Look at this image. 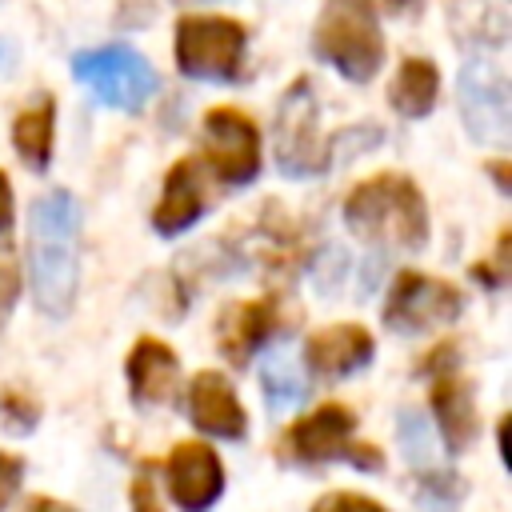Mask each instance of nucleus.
<instances>
[{
  "label": "nucleus",
  "mask_w": 512,
  "mask_h": 512,
  "mask_svg": "<svg viewBox=\"0 0 512 512\" xmlns=\"http://www.w3.org/2000/svg\"><path fill=\"white\" fill-rule=\"evenodd\" d=\"M260 388H264V400H268L272 412L296 408L304 400V392H308V384L300 376V364L284 348L264 352V360H260Z\"/></svg>",
  "instance_id": "aec40b11"
},
{
  "label": "nucleus",
  "mask_w": 512,
  "mask_h": 512,
  "mask_svg": "<svg viewBox=\"0 0 512 512\" xmlns=\"http://www.w3.org/2000/svg\"><path fill=\"white\" fill-rule=\"evenodd\" d=\"M24 512H76V508H68L64 500H52V496H32Z\"/></svg>",
  "instance_id": "cd10ccee"
},
{
  "label": "nucleus",
  "mask_w": 512,
  "mask_h": 512,
  "mask_svg": "<svg viewBox=\"0 0 512 512\" xmlns=\"http://www.w3.org/2000/svg\"><path fill=\"white\" fill-rule=\"evenodd\" d=\"M52 140H56V100L52 96H40L32 100L16 124H12V144L20 152V160L32 168V172H44L48 160H52Z\"/></svg>",
  "instance_id": "a211bd4d"
},
{
  "label": "nucleus",
  "mask_w": 512,
  "mask_h": 512,
  "mask_svg": "<svg viewBox=\"0 0 512 512\" xmlns=\"http://www.w3.org/2000/svg\"><path fill=\"white\" fill-rule=\"evenodd\" d=\"M312 52L344 80L368 84L384 64V32L372 0H324L312 28Z\"/></svg>",
  "instance_id": "7ed1b4c3"
},
{
  "label": "nucleus",
  "mask_w": 512,
  "mask_h": 512,
  "mask_svg": "<svg viewBox=\"0 0 512 512\" xmlns=\"http://www.w3.org/2000/svg\"><path fill=\"white\" fill-rule=\"evenodd\" d=\"M128 384H132V396L140 404H172L176 400V388H180V364H176V352L156 340V336H140L128 352Z\"/></svg>",
  "instance_id": "2eb2a0df"
},
{
  "label": "nucleus",
  "mask_w": 512,
  "mask_h": 512,
  "mask_svg": "<svg viewBox=\"0 0 512 512\" xmlns=\"http://www.w3.org/2000/svg\"><path fill=\"white\" fill-rule=\"evenodd\" d=\"M168 488H172V500L184 508V512H208L220 492H224V464L216 456V448L200 444V440H184L168 452Z\"/></svg>",
  "instance_id": "9b49d317"
},
{
  "label": "nucleus",
  "mask_w": 512,
  "mask_h": 512,
  "mask_svg": "<svg viewBox=\"0 0 512 512\" xmlns=\"http://www.w3.org/2000/svg\"><path fill=\"white\" fill-rule=\"evenodd\" d=\"M400 440H404V448H408V460L416 464H428V428H424V420L420 416H412V412H404L400 416Z\"/></svg>",
  "instance_id": "5701e85b"
},
{
  "label": "nucleus",
  "mask_w": 512,
  "mask_h": 512,
  "mask_svg": "<svg viewBox=\"0 0 512 512\" xmlns=\"http://www.w3.org/2000/svg\"><path fill=\"white\" fill-rule=\"evenodd\" d=\"M356 416L344 404H320L316 412L300 416L284 440H280V456L296 460V464H324V460H352L360 468H380V452L372 444H356Z\"/></svg>",
  "instance_id": "423d86ee"
},
{
  "label": "nucleus",
  "mask_w": 512,
  "mask_h": 512,
  "mask_svg": "<svg viewBox=\"0 0 512 512\" xmlns=\"http://www.w3.org/2000/svg\"><path fill=\"white\" fill-rule=\"evenodd\" d=\"M392 16H404V12H412V8H420V0H380Z\"/></svg>",
  "instance_id": "c85d7f7f"
},
{
  "label": "nucleus",
  "mask_w": 512,
  "mask_h": 512,
  "mask_svg": "<svg viewBox=\"0 0 512 512\" xmlns=\"http://www.w3.org/2000/svg\"><path fill=\"white\" fill-rule=\"evenodd\" d=\"M312 512H388V508L364 492H328L312 504Z\"/></svg>",
  "instance_id": "4be33fe9"
},
{
  "label": "nucleus",
  "mask_w": 512,
  "mask_h": 512,
  "mask_svg": "<svg viewBox=\"0 0 512 512\" xmlns=\"http://www.w3.org/2000/svg\"><path fill=\"white\" fill-rule=\"evenodd\" d=\"M204 212V176H200V160L184 156L168 168L164 176V192L152 208V228L160 236H176L184 228H192Z\"/></svg>",
  "instance_id": "4468645a"
},
{
  "label": "nucleus",
  "mask_w": 512,
  "mask_h": 512,
  "mask_svg": "<svg viewBox=\"0 0 512 512\" xmlns=\"http://www.w3.org/2000/svg\"><path fill=\"white\" fill-rule=\"evenodd\" d=\"M204 164L216 180L240 188L260 172V132L256 120L240 108H208L204 112Z\"/></svg>",
  "instance_id": "6e6552de"
},
{
  "label": "nucleus",
  "mask_w": 512,
  "mask_h": 512,
  "mask_svg": "<svg viewBox=\"0 0 512 512\" xmlns=\"http://www.w3.org/2000/svg\"><path fill=\"white\" fill-rule=\"evenodd\" d=\"M280 328H292V320L284 316L276 296H260V300H236L220 312L216 320V344L232 364H248V356L268 344V336H276Z\"/></svg>",
  "instance_id": "f8f14e48"
},
{
  "label": "nucleus",
  "mask_w": 512,
  "mask_h": 512,
  "mask_svg": "<svg viewBox=\"0 0 512 512\" xmlns=\"http://www.w3.org/2000/svg\"><path fill=\"white\" fill-rule=\"evenodd\" d=\"M0 420H4L8 432H32L36 420H40V400H36L32 392L8 384V388L0 392Z\"/></svg>",
  "instance_id": "412c9836"
},
{
  "label": "nucleus",
  "mask_w": 512,
  "mask_h": 512,
  "mask_svg": "<svg viewBox=\"0 0 512 512\" xmlns=\"http://www.w3.org/2000/svg\"><path fill=\"white\" fill-rule=\"evenodd\" d=\"M128 500H132V512H164V508H160V496H156V488H152L148 476H136V480H132Z\"/></svg>",
  "instance_id": "393cba45"
},
{
  "label": "nucleus",
  "mask_w": 512,
  "mask_h": 512,
  "mask_svg": "<svg viewBox=\"0 0 512 512\" xmlns=\"http://www.w3.org/2000/svg\"><path fill=\"white\" fill-rule=\"evenodd\" d=\"M76 236L80 212L76 200L56 188L32 200L28 212V276L32 300L44 316H64L76 296Z\"/></svg>",
  "instance_id": "f257e3e1"
},
{
  "label": "nucleus",
  "mask_w": 512,
  "mask_h": 512,
  "mask_svg": "<svg viewBox=\"0 0 512 512\" xmlns=\"http://www.w3.org/2000/svg\"><path fill=\"white\" fill-rule=\"evenodd\" d=\"M492 172H496V184H500V188H504V192H508V164H496V168H492Z\"/></svg>",
  "instance_id": "c756f323"
},
{
  "label": "nucleus",
  "mask_w": 512,
  "mask_h": 512,
  "mask_svg": "<svg viewBox=\"0 0 512 512\" xmlns=\"http://www.w3.org/2000/svg\"><path fill=\"white\" fill-rule=\"evenodd\" d=\"M188 412H192V424L212 432V436H224V440H240L244 428H248V416L232 392V384L220 376V372H196L192 376V388H188Z\"/></svg>",
  "instance_id": "dca6fc26"
},
{
  "label": "nucleus",
  "mask_w": 512,
  "mask_h": 512,
  "mask_svg": "<svg viewBox=\"0 0 512 512\" xmlns=\"http://www.w3.org/2000/svg\"><path fill=\"white\" fill-rule=\"evenodd\" d=\"M436 96H440V72L432 60L424 56H408L400 68H396V80H392V108L408 120H420L436 108Z\"/></svg>",
  "instance_id": "6ab92c4d"
},
{
  "label": "nucleus",
  "mask_w": 512,
  "mask_h": 512,
  "mask_svg": "<svg viewBox=\"0 0 512 512\" xmlns=\"http://www.w3.org/2000/svg\"><path fill=\"white\" fill-rule=\"evenodd\" d=\"M72 76L108 108L140 112L156 92V72L136 48H88L72 56Z\"/></svg>",
  "instance_id": "39448f33"
},
{
  "label": "nucleus",
  "mask_w": 512,
  "mask_h": 512,
  "mask_svg": "<svg viewBox=\"0 0 512 512\" xmlns=\"http://www.w3.org/2000/svg\"><path fill=\"white\" fill-rule=\"evenodd\" d=\"M16 292H20L16 264H12L8 256H0V316H8V308L16 304Z\"/></svg>",
  "instance_id": "a878e982"
},
{
  "label": "nucleus",
  "mask_w": 512,
  "mask_h": 512,
  "mask_svg": "<svg viewBox=\"0 0 512 512\" xmlns=\"http://www.w3.org/2000/svg\"><path fill=\"white\" fill-rule=\"evenodd\" d=\"M344 224L376 248L412 252L428 240V208L404 172H376L344 196Z\"/></svg>",
  "instance_id": "f03ea898"
},
{
  "label": "nucleus",
  "mask_w": 512,
  "mask_h": 512,
  "mask_svg": "<svg viewBox=\"0 0 512 512\" xmlns=\"http://www.w3.org/2000/svg\"><path fill=\"white\" fill-rule=\"evenodd\" d=\"M376 344H372V332L360 328V324H328L320 332L308 336L304 344V360L316 376L324 380H340V376H352L356 368H364L372 360Z\"/></svg>",
  "instance_id": "ddd939ff"
},
{
  "label": "nucleus",
  "mask_w": 512,
  "mask_h": 512,
  "mask_svg": "<svg viewBox=\"0 0 512 512\" xmlns=\"http://www.w3.org/2000/svg\"><path fill=\"white\" fill-rule=\"evenodd\" d=\"M276 164L284 176H320L328 144L320 136V100L308 76H296L276 104Z\"/></svg>",
  "instance_id": "0eeeda50"
},
{
  "label": "nucleus",
  "mask_w": 512,
  "mask_h": 512,
  "mask_svg": "<svg viewBox=\"0 0 512 512\" xmlns=\"http://www.w3.org/2000/svg\"><path fill=\"white\" fill-rule=\"evenodd\" d=\"M464 308L460 288H452L448 280H436L428 272H400L388 288L384 300V324L396 332H428L440 328L448 320H456Z\"/></svg>",
  "instance_id": "9d476101"
},
{
  "label": "nucleus",
  "mask_w": 512,
  "mask_h": 512,
  "mask_svg": "<svg viewBox=\"0 0 512 512\" xmlns=\"http://www.w3.org/2000/svg\"><path fill=\"white\" fill-rule=\"evenodd\" d=\"M20 476H24V464H20L16 456L0 452V512H4V508H8V500L16 496V488H20Z\"/></svg>",
  "instance_id": "b1692460"
},
{
  "label": "nucleus",
  "mask_w": 512,
  "mask_h": 512,
  "mask_svg": "<svg viewBox=\"0 0 512 512\" xmlns=\"http://www.w3.org/2000/svg\"><path fill=\"white\" fill-rule=\"evenodd\" d=\"M432 412H436V424H440L448 452H464L476 440V432H480L476 400H472L468 380H460L452 368L436 372V380H432Z\"/></svg>",
  "instance_id": "f3484780"
},
{
  "label": "nucleus",
  "mask_w": 512,
  "mask_h": 512,
  "mask_svg": "<svg viewBox=\"0 0 512 512\" xmlns=\"http://www.w3.org/2000/svg\"><path fill=\"white\" fill-rule=\"evenodd\" d=\"M460 116L480 144H508L512 136V96L508 80L492 60H468L460 68Z\"/></svg>",
  "instance_id": "1a4fd4ad"
},
{
  "label": "nucleus",
  "mask_w": 512,
  "mask_h": 512,
  "mask_svg": "<svg viewBox=\"0 0 512 512\" xmlns=\"http://www.w3.org/2000/svg\"><path fill=\"white\" fill-rule=\"evenodd\" d=\"M8 224H12V180L0 168V232H8Z\"/></svg>",
  "instance_id": "bb28decb"
},
{
  "label": "nucleus",
  "mask_w": 512,
  "mask_h": 512,
  "mask_svg": "<svg viewBox=\"0 0 512 512\" xmlns=\"http://www.w3.org/2000/svg\"><path fill=\"white\" fill-rule=\"evenodd\" d=\"M176 68L192 80L208 84H236L244 76V52H248V28L232 16H204L188 12L176 20Z\"/></svg>",
  "instance_id": "20e7f679"
}]
</instances>
